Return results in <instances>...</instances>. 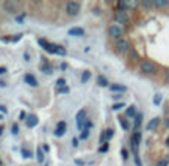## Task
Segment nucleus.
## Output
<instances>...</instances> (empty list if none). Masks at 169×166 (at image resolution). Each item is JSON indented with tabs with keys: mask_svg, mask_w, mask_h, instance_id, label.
<instances>
[{
	"mask_svg": "<svg viewBox=\"0 0 169 166\" xmlns=\"http://www.w3.org/2000/svg\"><path fill=\"white\" fill-rule=\"evenodd\" d=\"M57 87H58V88L66 87V79H64V78H58V79H57Z\"/></svg>",
	"mask_w": 169,
	"mask_h": 166,
	"instance_id": "bb28decb",
	"label": "nucleus"
},
{
	"mask_svg": "<svg viewBox=\"0 0 169 166\" xmlns=\"http://www.w3.org/2000/svg\"><path fill=\"white\" fill-rule=\"evenodd\" d=\"M42 72H43V74H48V75H51V74L54 72V69H53L51 64H43V66H42Z\"/></svg>",
	"mask_w": 169,
	"mask_h": 166,
	"instance_id": "2eb2a0df",
	"label": "nucleus"
},
{
	"mask_svg": "<svg viewBox=\"0 0 169 166\" xmlns=\"http://www.w3.org/2000/svg\"><path fill=\"white\" fill-rule=\"evenodd\" d=\"M87 138H88V129H84L82 133H81V139L84 141V139H87Z\"/></svg>",
	"mask_w": 169,
	"mask_h": 166,
	"instance_id": "72a5a7b5",
	"label": "nucleus"
},
{
	"mask_svg": "<svg viewBox=\"0 0 169 166\" xmlns=\"http://www.w3.org/2000/svg\"><path fill=\"white\" fill-rule=\"evenodd\" d=\"M103 133H105V139H106V141H109V139L114 136V130H111V129L106 130V132H103Z\"/></svg>",
	"mask_w": 169,
	"mask_h": 166,
	"instance_id": "c85d7f7f",
	"label": "nucleus"
},
{
	"mask_svg": "<svg viewBox=\"0 0 169 166\" xmlns=\"http://www.w3.org/2000/svg\"><path fill=\"white\" fill-rule=\"evenodd\" d=\"M42 150H43L45 153H48V151H50V147H48V145H43V147H42Z\"/></svg>",
	"mask_w": 169,
	"mask_h": 166,
	"instance_id": "a18cd8bd",
	"label": "nucleus"
},
{
	"mask_svg": "<svg viewBox=\"0 0 169 166\" xmlns=\"http://www.w3.org/2000/svg\"><path fill=\"white\" fill-rule=\"evenodd\" d=\"M21 154H22V157H26V159H30V157L33 156V154L29 151V150H24V148L21 150Z\"/></svg>",
	"mask_w": 169,
	"mask_h": 166,
	"instance_id": "cd10ccee",
	"label": "nucleus"
},
{
	"mask_svg": "<svg viewBox=\"0 0 169 166\" xmlns=\"http://www.w3.org/2000/svg\"><path fill=\"white\" fill-rule=\"evenodd\" d=\"M72 145H74V147H78V139H77V138L74 139V142H72Z\"/></svg>",
	"mask_w": 169,
	"mask_h": 166,
	"instance_id": "49530a36",
	"label": "nucleus"
},
{
	"mask_svg": "<svg viewBox=\"0 0 169 166\" xmlns=\"http://www.w3.org/2000/svg\"><path fill=\"white\" fill-rule=\"evenodd\" d=\"M79 11H81V6H79L78 2H67L66 3V12H67V15L77 17L79 14Z\"/></svg>",
	"mask_w": 169,
	"mask_h": 166,
	"instance_id": "f257e3e1",
	"label": "nucleus"
},
{
	"mask_svg": "<svg viewBox=\"0 0 169 166\" xmlns=\"http://www.w3.org/2000/svg\"><path fill=\"white\" fill-rule=\"evenodd\" d=\"M165 160H166V162H168V163H169V154H168V156H166V159H165Z\"/></svg>",
	"mask_w": 169,
	"mask_h": 166,
	"instance_id": "603ef678",
	"label": "nucleus"
},
{
	"mask_svg": "<svg viewBox=\"0 0 169 166\" xmlns=\"http://www.w3.org/2000/svg\"><path fill=\"white\" fill-rule=\"evenodd\" d=\"M64 133H66V123H64V121H60V123L57 124V129H56L54 135H56L57 138H61Z\"/></svg>",
	"mask_w": 169,
	"mask_h": 166,
	"instance_id": "0eeeda50",
	"label": "nucleus"
},
{
	"mask_svg": "<svg viewBox=\"0 0 169 166\" xmlns=\"http://www.w3.org/2000/svg\"><path fill=\"white\" fill-rule=\"evenodd\" d=\"M2 133H3V127H2V126H0V135H2Z\"/></svg>",
	"mask_w": 169,
	"mask_h": 166,
	"instance_id": "3c124183",
	"label": "nucleus"
},
{
	"mask_svg": "<svg viewBox=\"0 0 169 166\" xmlns=\"http://www.w3.org/2000/svg\"><path fill=\"white\" fill-rule=\"evenodd\" d=\"M160 124V118L159 117H156V118H153V120H150L148 121V124H147V130L148 132H151V130H154V129H157V126Z\"/></svg>",
	"mask_w": 169,
	"mask_h": 166,
	"instance_id": "1a4fd4ad",
	"label": "nucleus"
},
{
	"mask_svg": "<svg viewBox=\"0 0 169 166\" xmlns=\"http://www.w3.org/2000/svg\"><path fill=\"white\" fill-rule=\"evenodd\" d=\"M56 48H57V45H53V43H50V48H48V53H50V54H56Z\"/></svg>",
	"mask_w": 169,
	"mask_h": 166,
	"instance_id": "7c9ffc66",
	"label": "nucleus"
},
{
	"mask_svg": "<svg viewBox=\"0 0 169 166\" xmlns=\"http://www.w3.org/2000/svg\"><path fill=\"white\" fill-rule=\"evenodd\" d=\"M98 84L100 87H108V79L105 77H98Z\"/></svg>",
	"mask_w": 169,
	"mask_h": 166,
	"instance_id": "6ab92c4d",
	"label": "nucleus"
},
{
	"mask_svg": "<svg viewBox=\"0 0 169 166\" xmlns=\"http://www.w3.org/2000/svg\"><path fill=\"white\" fill-rule=\"evenodd\" d=\"M3 8L8 12H15L17 11V2H5L3 3Z\"/></svg>",
	"mask_w": 169,
	"mask_h": 166,
	"instance_id": "ddd939ff",
	"label": "nucleus"
},
{
	"mask_svg": "<svg viewBox=\"0 0 169 166\" xmlns=\"http://www.w3.org/2000/svg\"><path fill=\"white\" fill-rule=\"evenodd\" d=\"M118 121H120V124L123 126V129H124V130H127V129H129V124H127V121H124L123 118H118Z\"/></svg>",
	"mask_w": 169,
	"mask_h": 166,
	"instance_id": "c756f323",
	"label": "nucleus"
},
{
	"mask_svg": "<svg viewBox=\"0 0 169 166\" xmlns=\"http://www.w3.org/2000/svg\"><path fill=\"white\" fill-rule=\"evenodd\" d=\"M135 163H136V166H142V163H141V160H139V157H138V153L135 154Z\"/></svg>",
	"mask_w": 169,
	"mask_h": 166,
	"instance_id": "4c0bfd02",
	"label": "nucleus"
},
{
	"mask_svg": "<svg viewBox=\"0 0 169 166\" xmlns=\"http://www.w3.org/2000/svg\"><path fill=\"white\" fill-rule=\"evenodd\" d=\"M24 81H26L29 85H32V87H38V81H36V78L32 74H26V75H24Z\"/></svg>",
	"mask_w": 169,
	"mask_h": 166,
	"instance_id": "9d476101",
	"label": "nucleus"
},
{
	"mask_svg": "<svg viewBox=\"0 0 169 166\" xmlns=\"http://www.w3.org/2000/svg\"><path fill=\"white\" fill-rule=\"evenodd\" d=\"M2 120H3V117H2V115H0V121H2Z\"/></svg>",
	"mask_w": 169,
	"mask_h": 166,
	"instance_id": "864d4df0",
	"label": "nucleus"
},
{
	"mask_svg": "<svg viewBox=\"0 0 169 166\" xmlns=\"http://www.w3.org/2000/svg\"><path fill=\"white\" fill-rule=\"evenodd\" d=\"M126 2V8L127 9H132V8H136L139 5V2H136V0H133V2H130V0H124Z\"/></svg>",
	"mask_w": 169,
	"mask_h": 166,
	"instance_id": "a211bd4d",
	"label": "nucleus"
},
{
	"mask_svg": "<svg viewBox=\"0 0 169 166\" xmlns=\"http://www.w3.org/2000/svg\"><path fill=\"white\" fill-rule=\"evenodd\" d=\"M142 6H144V8H151V6H154V3H153V2H148V0H145V2H142Z\"/></svg>",
	"mask_w": 169,
	"mask_h": 166,
	"instance_id": "2f4dec72",
	"label": "nucleus"
},
{
	"mask_svg": "<svg viewBox=\"0 0 169 166\" xmlns=\"http://www.w3.org/2000/svg\"><path fill=\"white\" fill-rule=\"evenodd\" d=\"M3 74H6V67H0V75H3Z\"/></svg>",
	"mask_w": 169,
	"mask_h": 166,
	"instance_id": "a19ab883",
	"label": "nucleus"
},
{
	"mask_svg": "<svg viewBox=\"0 0 169 166\" xmlns=\"http://www.w3.org/2000/svg\"><path fill=\"white\" fill-rule=\"evenodd\" d=\"M169 163L166 162V160H159L157 163H156V166H168Z\"/></svg>",
	"mask_w": 169,
	"mask_h": 166,
	"instance_id": "f704fd0d",
	"label": "nucleus"
},
{
	"mask_svg": "<svg viewBox=\"0 0 169 166\" xmlns=\"http://www.w3.org/2000/svg\"><path fill=\"white\" fill-rule=\"evenodd\" d=\"M165 79H166V82L169 84V72H166V75H165Z\"/></svg>",
	"mask_w": 169,
	"mask_h": 166,
	"instance_id": "de8ad7c7",
	"label": "nucleus"
},
{
	"mask_svg": "<svg viewBox=\"0 0 169 166\" xmlns=\"http://www.w3.org/2000/svg\"><path fill=\"white\" fill-rule=\"evenodd\" d=\"M121 35H123V29L120 27L118 24H114V26L109 27V36H111L112 39H118V40H120Z\"/></svg>",
	"mask_w": 169,
	"mask_h": 166,
	"instance_id": "20e7f679",
	"label": "nucleus"
},
{
	"mask_svg": "<svg viewBox=\"0 0 169 166\" xmlns=\"http://www.w3.org/2000/svg\"><path fill=\"white\" fill-rule=\"evenodd\" d=\"M0 111H2L3 114H6V112H8V109H6L5 106H2V105H0Z\"/></svg>",
	"mask_w": 169,
	"mask_h": 166,
	"instance_id": "c03bdc74",
	"label": "nucleus"
},
{
	"mask_svg": "<svg viewBox=\"0 0 169 166\" xmlns=\"http://www.w3.org/2000/svg\"><path fill=\"white\" fill-rule=\"evenodd\" d=\"M141 121H142V114H138V115L135 117V129H139Z\"/></svg>",
	"mask_w": 169,
	"mask_h": 166,
	"instance_id": "aec40b11",
	"label": "nucleus"
},
{
	"mask_svg": "<svg viewBox=\"0 0 169 166\" xmlns=\"http://www.w3.org/2000/svg\"><path fill=\"white\" fill-rule=\"evenodd\" d=\"M36 157H38V162H39V163L43 162V150H42V148H38V151H36Z\"/></svg>",
	"mask_w": 169,
	"mask_h": 166,
	"instance_id": "412c9836",
	"label": "nucleus"
},
{
	"mask_svg": "<svg viewBox=\"0 0 169 166\" xmlns=\"http://www.w3.org/2000/svg\"><path fill=\"white\" fill-rule=\"evenodd\" d=\"M60 93H61V94H67V93H69V87H63V88H60Z\"/></svg>",
	"mask_w": 169,
	"mask_h": 166,
	"instance_id": "58836bf2",
	"label": "nucleus"
},
{
	"mask_svg": "<svg viewBox=\"0 0 169 166\" xmlns=\"http://www.w3.org/2000/svg\"><path fill=\"white\" fill-rule=\"evenodd\" d=\"M27 117H29V115H27L26 112H24V111H21V112H20V120H21V121L27 120Z\"/></svg>",
	"mask_w": 169,
	"mask_h": 166,
	"instance_id": "473e14b6",
	"label": "nucleus"
},
{
	"mask_svg": "<svg viewBox=\"0 0 169 166\" xmlns=\"http://www.w3.org/2000/svg\"><path fill=\"white\" fill-rule=\"evenodd\" d=\"M70 36H84V29L82 27H72L69 30Z\"/></svg>",
	"mask_w": 169,
	"mask_h": 166,
	"instance_id": "f8f14e48",
	"label": "nucleus"
},
{
	"mask_svg": "<svg viewBox=\"0 0 169 166\" xmlns=\"http://www.w3.org/2000/svg\"><path fill=\"white\" fill-rule=\"evenodd\" d=\"M141 72L145 74V75H151L156 72V64L153 61H144L141 64Z\"/></svg>",
	"mask_w": 169,
	"mask_h": 166,
	"instance_id": "f03ea898",
	"label": "nucleus"
},
{
	"mask_svg": "<svg viewBox=\"0 0 169 166\" xmlns=\"http://www.w3.org/2000/svg\"><path fill=\"white\" fill-rule=\"evenodd\" d=\"M121 156H123V159L126 160V159L129 157V151H127V150H121Z\"/></svg>",
	"mask_w": 169,
	"mask_h": 166,
	"instance_id": "e433bc0d",
	"label": "nucleus"
},
{
	"mask_svg": "<svg viewBox=\"0 0 169 166\" xmlns=\"http://www.w3.org/2000/svg\"><path fill=\"white\" fill-rule=\"evenodd\" d=\"M60 67H61V70H66V69H67V63H61Z\"/></svg>",
	"mask_w": 169,
	"mask_h": 166,
	"instance_id": "79ce46f5",
	"label": "nucleus"
},
{
	"mask_svg": "<svg viewBox=\"0 0 169 166\" xmlns=\"http://www.w3.org/2000/svg\"><path fill=\"white\" fill-rule=\"evenodd\" d=\"M38 123H39V120H38V117H36V115H29V117H27V120H26L27 127H35Z\"/></svg>",
	"mask_w": 169,
	"mask_h": 166,
	"instance_id": "9b49d317",
	"label": "nucleus"
},
{
	"mask_svg": "<svg viewBox=\"0 0 169 166\" xmlns=\"http://www.w3.org/2000/svg\"><path fill=\"white\" fill-rule=\"evenodd\" d=\"M153 3H154V6H168L169 5L168 0H156V2H153Z\"/></svg>",
	"mask_w": 169,
	"mask_h": 166,
	"instance_id": "b1692460",
	"label": "nucleus"
},
{
	"mask_svg": "<svg viewBox=\"0 0 169 166\" xmlns=\"http://www.w3.org/2000/svg\"><path fill=\"white\" fill-rule=\"evenodd\" d=\"M90 78H91V72H90V70H84V74L81 77V81L82 82H87V81H90Z\"/></svg>",
	"mask_w": 169,
	"mask_h": 166,
	"instance_id": "f3484780",
	"label": "nucleus"
},
{
	"mask_svg": "<svg viewBox=\"0 0 169 166\" xmlns=\"http://www.w3.org/2000/svg\"><path fill=\"white\" fill-rule=\"evenodd\" d=\"M108 150H109V144H108V142H106V144H102L100 147H99V153H108Z\"/></svg>",
	"mask_w": 169,
	"mask_h": 166,
	"instance_id": "393cba45",
	"label": "nucleus"
},
{
	"mask_svg": "<svg viewBox=\"0 0 169 166\" xmlns=\"http://www.w3.org/2000/svg\"><path fill=\"white\" fill-rule=\"evenodd\" d=\"M124 102H118V103H114L112 105V111H118V109H123L124 108Z\"/></svg>",
	"mask_w": 169,
	"mask_h": 166,
	"instance_id": "5701e85b",
	"label": "nucleus"
},
{
	"mask_svg": "<svg viewBox=\"0 0 169 166\" xmlns=\"http://www.w3.org/2000/svg\"><path fill=\"white\" fill-rule=\"evenodd\" d=\"M129 50H130L129 40H126V39H120V40L117 42V51H118V53L126 54V53H129Z\"/></svg>",
	"mask_w": 169,
	"mask_h": 166,
	"instance_id": "7ed1b4c3",
	"label": "nucleus"
},
{
	"mask_svg": "<svg viewBox=\"0 0 169 166\" xmlns=\"http://www.w3.org/2000/svg\"><path fill=\"white\" fill-rule=\"evenodd\" d=\"M115 19L120 22H127L129 21V14L126 11H117L115 12Z\"/></svg>",
	"mask_w": 169,
	"mask_h": 166,
	"instance_id": "423d86ee",
	"label": "nucleus"
},
{
	"mask_svg": "<svg viewBox=\"0 0 169 166\" xmlns=\"http://www.w3.org/2000/svg\"><path fill=\"white\" fill-rule=\"evenodd\" d=\"M75 163H77L78 166H82V165H84V162H82V160H78V159L75 160Z\"/></svg>",
	"mask_w": 169,
	"mask_h": 166,
	"instance_id": "37998d69",
	"label": "nucleus"
},
{
	"mask_svg": "<svg viewBox=\"0 0 169 166\" xmlns=\"http://www.w3.org/2000/svg\"><path fill=\"white\" fill-rule=\"evenodd\" d=\"M24 17H26V15H20V17H17V22H22Z\"/></svg>",
	"mask_w": 169,
	"mask_h": 166,
	"instance_id": "ea45409f",
	"label": "nucleus"
},
{
	"mask_svg": "<svg viewBox=\"0 0 169 166\" xmlns=\"http://www.w3.org/2000/svg\"><path fill=\"white\" fill-rule=\"evenodd\" d=\"M109 90H111L112 93L120 91V94H121V93H124V91L127 90V87H126V85H121V84H111V85H109Z\"/></svg>",
	"mask_w": 169,
	"mask_h": 166,
	"instance_id": "6e6552de",
	"label": "nucleus"
},
{
	"mask_svg": "<svg viewBox=\"0 0 169 166\" xmlns=\"http://www.w3.org/2000/svg\"><path fill=\"white\" fill-rule=\"evenodd\" d=\"M165 144H166V147H169V136L166 138V141H165Z\"/></svg>",
	"mask_w": 169,
	"mask_h": 166,
	"instance_id": "09e8293b",
	"label": "nucleus"
},
{
	"mask_svg": "<svg viewBox=\"0 0 169 166\" xmlns=\"http://www.w3.org/2000/svg\"><path fill=\"white\" fill-rule=\"evenodd\" d=\"M84 121H85V112L84 111H79L77 114V124H78V129L79 130H84Z\"/></svg>",
	"mask_w": 169,
	"mask_h": 166,
	"instance_id": "39448f33",
	"label": "nucleus"
},
{
	"mask_svg": "<svg viewBox=\"0 0 169 166\" xmlns=\"http://www.w3.org/2000/svg\"><path fill=\"white\" fill-rule=\"evenodd\" d=\"M11 132H12L14 135H17V133H18V124H14L12 129H11Z\"/></svg>",
	"mask_w": 169,
	"mask_h": 166,
	"instance_id": "c9c22d12",
	"label": "nucleus"
},
{
	"mask_svg": "<svg viewBox=\"0 0 169 166\" xmlns=\"http://www.w3.org/2000/svg\"><path fill=\"white\" fill-rule=\"evenodd\" d=\"M162 99H163V97H162V93H156V94H154V97H153L154 105H156V106H159V105L162 103Z\"/></svg>",
	"mask_w": 169,
	"mask_h": 166,
	"instance_id": "dca6fc26",
	"label": "nucleus"
},
{
	"mask_svg": "<svg viewBox=\"0 0 169 166\" xmlns=\"http://www.w3.org/2000/svg\"><path fill=\"white\" fill-rule=\"evenodd\" d=\"M165 124H166V129H169V118H168V120L165 121Z\"/></svg>",
	"mask_w": 169,
	"mask_h": 166,
	"instance_id": "8fccbe9b",
	"label": "nucleus"
},
{
	"mask_svg": "<svg viewBox=\"0 0 169 166\" xmlns=\"http://www.w3.org/2000/svg\"><path fill=\"white\" fill-rule=\"evenodd\" d=\"M138 115V112H136V108L132 105V106H129L127 108V111H126V117H129V118H135Z\"/></svg>",
	"mask_w": 169,
	"mask_h": 166,
	"instance_id": "4468645a",
	"label": "nucleus"
},
{
	"mask_svg": "<svg viewBox=\"0 0 169 166\" xmlns=\"http://www.w3.org/2000/svg\"><path fill=\"white\" fill-rule=\"evenodd\" d=\"M38 42H39V45L42 46V48H43L45 51H48V48H50V43H48V42H46L45 39H39Z\"/></svg>",
	"mask_w": 169,
	"mask_h": 166,
	"instance_id": "4be33fe9",
	"label": "nucleus"
},
{
	"mask_svg": "<svg viewBox=\"0 0 169 166\" xmlns=\"http://www.w3.org/2000/svg\"><path fill=\"white\" fill-rule=\"evenodd\" d=\"M56 54H58V56H66V50L63 48V46L57 45V48H56Z\"/></svg>",
	"mask_w": 169,
	"mask_h": 166,
	"instance_id": "a878e982",
	"label": "nucleus"
}]
</instances>
